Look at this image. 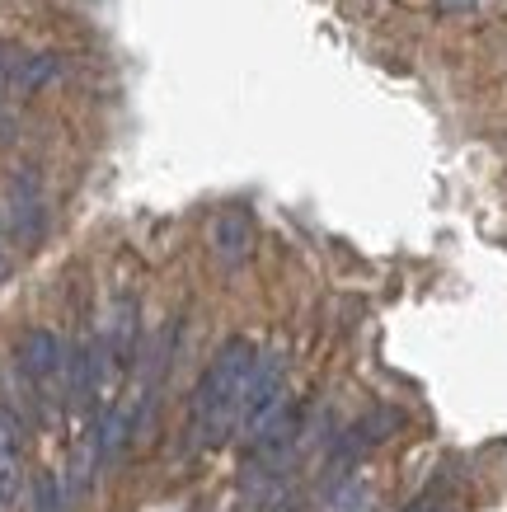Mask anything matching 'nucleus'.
<instances>
[{
	"mask_svg": "<svg viewBox=\"0 0 507 512\" xmlns=\"http://www.w3.org/2000/svg\"><path fill=\"white\" fill-rule=\"evenodd\" d=\"M104 348L94 339L76 343V348H66V395H71V404H85L94 400V390H99V372H104Z\"/></svg>",
	"mask_w": 507,
	"mask_h": 512,
	"instance_id": "6e6552de",
	"label": "nucleus"
},
{
	"mask_svg": "<svg viewBox=\"0 0 507 512\" xmlns=\"http://www.w3.org/2000/svg\"><path fill=\"white\" fill-rule=\"evenodd\" d=\"M15 362L33 386H52V381L66 372V343L57 339L52 329H29V334L15 343Z\"/></svg>",
	"mask_w": 507,
	"mask_h": 512,
	"instance_id": "39448f33",
	"label": "nucleus"
},
{
	"mask_svg": "<svg viewBox=\"0 0 507 512\" xmlns=\"http://www.w3.org/2000/svg\"><path fill=\"white\" fill-rule=\"evenodd\" d=\"M282 404H287V353H282V348H268V353H259L254 372H249L245 404H240V428L254 437Z\"/></svg>",
	"mask_w": 507,
	"mask_h": 512,
	"instance_id": "f03ea898",
	"label": "nucleus"
},
{
	"mask_svg": "<svg viewBox=\"0 0 507 512\" xmlns=\"http://www.w3.org/2000/svg\"><path fill=\"white\" fill-rule=\"evenodd\" d=\"M19 456H24V423L10 409H0V498L5 503L19 489Z\"/></svg>",
	"mask_w": 507,
	"mask_h": 512,
	"instance_id": "1a4fd4ad",
	"label": "nucleus"
},
{
	"mask_svg": "<svg viewBox=\"0 0 507 512\" xmlns=\"http://www.w3.org/2000/svg\"><path fill=\"white\" fill-rule=\"evenodd\" d=\"M268 512H301V498L282 494V498H277V503H273V508H268Z\"/></svg>",
	"mask_w": 507,
	"mask_h": 512,
	"instance_id": "4468645a",
	"label": "nucleus"
},
{
	"mask_svg": "<svg viewBox=\"0 0 507 512\" xmlns=\"http://www.w3.org/2000/svg\"><path fill=\"white\" fill-rule=\"evenodd\" d=\"M33 498H38V512H66V498H62V484L52 470H43L38 480H33Z\"/></svg>",
	"mask_w": 507,
	"mask_h": 512,
	"instance_id": "9b49d317",
	"label": "nucleus"
},
{
	"mask_svg": "<svg viewBox=\"0 0 507 512\" xmlns=\"http://www.w3.org/2000/svg\"><path fill=\"white\" fill-rule=\"evenodd\" d=\"M404 512H456V503L442 494V489H432V494H423V498H414Z\"/></svg>",
	"mask_w": 507,
	"mask_h": 512,
	"instance_id": "f8f14e48",
	"label": "nucleus"
},
{
	"mask_svg": "<svg viewBox=\"0 0 507 512\" xmlns=\"http://www.w3.org/2000/svg\"><path fill=\"white\" fill-rule=\"evenodd\" d=\"M137 343H141V306H137V296L132 292H123L118 296V306H113V325H108V357H113L118 372L132 367Z\"/></svg>",
	"mask_w": 507,
	"mask_h": 512,
	"instance_id": "0eeeda50",
	"label": "nucleus"
},
{
	"mask_svg": "<svg viewBox=\"0 0 507 512\" xmlns=\"http://www.w3.org/2000/svg\"><path fill=\"white\" fill-rule=\"evenodd\" d=\"M404 428V414L400 409H371V414H362L357 423H348L343 433H338L334 442V466H348V461H357L362 451L381 447L385 437H395Z\"/></svg>",
	"mask_w": 507,
	"mask_h": 512,
	"instance_id": "20e7f679",
	"label": "nucleus"
},
{
	"mask_svg": "<svg viewBox=\"0 0 507 512\" xmlns=\"http://www.w3.org/2000/svg\"><path fill=\"white\" fill-rule=\"evenodd\" d=\"M259 362L254 339L235 334L216 348V357L207 362V372L193 386V404H188V433H193V451L221 447L226 437L240 428V404H245L249 372Z\"/></svg>",
	"mask_w": 507,
	"mask_h": 512,
	"instance_id": "f257e3e1",
	"label": "nucleus"
},
{
	"mask_svg": "<svg viewBox=\"0 0 507 512\" xmlns=\"http://www.w3.org/2000/svg\"><path fill=\"white\" fill-rule=\"evenodd\" d=\"M479 0H437V10L442 15H465V10H475Z\"/></svg>",
	"mask_w": 507,
	"mask_h": 512,
	"instance_id": "ddd939ff",
	"label": "nucleus"
},
{
	"mask_svg": "<svg viewBox=\"0 0 507 512\" xmlns=\"http://www.w3.org/2000/svg\"><path fill=\"white\" fill-rule=\"evenodd\" d=\"M47 231V198H43V179L33 170H19L5 188V235L15 245L33 249Z\"/></svg>",
	"mask_w": 507,
	"mask_h": 512,
	"instance_id": "7ed1b4c3",
	"label": "nucleus"
},
{
	"mask_svg": "<svg viewBox=\"0 0 507 512\" xmlns=\"http://www.w3.org/2000/svg\"><path fill=\"white\" fill-rule=\"evenodd\" d=\"M254 240H259V226L249 217L245 207H226L216 212L212 221V254L221 268H240L254 254Z\"/></svg>",
	"mask_w": 507,
	"mask_h": 512,
	"instance_id": "423d86ee",
	"label": "nucleus"
},
{
	"mask_svg": "<svg viewBox=\"0 0 507 512\" xmlns=\"http://www.w3.org/2000/svg\"><path fill=\"white\" fill-rule=\"evenodd\" d=\"M320 503H324V512H367L371 508V489L362 480H353V475L338 470L334 480L324 484Z\"/></svg>",
	"mask_w": 507,
	"mask_h": 512,
	"instance_id": "9d476101",
	"label": "nucleus"
}]
</instances>
